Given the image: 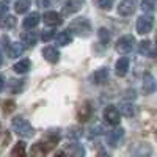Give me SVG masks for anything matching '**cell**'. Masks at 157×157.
Returning <instances> with one entry per match:
<instances>
[{"label":"cell","instance_id":"30bf717a","mask_svg":"<svg viewBox=\"0 0 157 157\" xmlns=\"http://www.w3.org/2000/svg\"><path fill=\"white\" fill-rule=\"evenodd\" d=\"M134 11H135V3L132 0H123L118 5V13L121 16H130V14H134Z\"/></svg>","mask_w":157,"mask_h":157},{"label":"cell","instance_id":"277c9868","mask_svg":"<svg viewBox=\"0 0 157 157\" xmlns=\"http://www.w3.org/2000/svg\"><path fill=\"white\" fill-rule=\"evenodd\" d=\"M152 25H154V17L152 16H148V14L140 16L137 19V32L140 35H146L152 30Z\"/></svg>","mask_w":157,"mask_h":157},{"label":"cell","instance_id":"74e56055","mask_svg":"<svg viewBox=\"0 0 157 157\" xmlns=\"http://www.w3.org/2000/svg\"><path fill=\"white\" fill-rule=\"evenodd\" d=\"M0 64H2V57H0Z\"/></svg>","mask_w":157,"mask_h":157},{"label":"cell","instance_id":"8d00e7d4","mask_svg":"<svg viewBox=\"0 0 157 157\" xmlns=\"http://www.w3.org/2000/svg\"><path fill=\"white\" fill-rule=\"evenodd\" d=\"M0 134H2V126H0Z\"/></svg>","mask_w":157,"mask_h":157},{"label":"cell","instance_id":"836d02e7","mask_svg":"<svg viewBox=\"0 0 157 157\" xmlns=\"http://www.w3.org/2000/svg\"><path fill=\"white\" fill-rule=\"evenodd\" d=\"M47 5H49L47 0H38V6H47Z\"/></svg>","mask_w":157,"mask_h":157},{"label":"cell","instance_id":"f1b7e54d","mask_svg":"<svg viewBox=\"0 0 157 157\" xmlns=\"http://www.w3.org/2000/svg\"><path fill=\"white\" fill-rule=\"evenodd\" d=\"M25 86V80H13L11 82V91L13 93H21Z\"/></svg>","mask_w":157,"mask_h":157},{"label":"cell","instance_id":"d4e9b609","mask_svg":"<svg viewBox=\"0 0 157 157\" xmlns=\"http://www.w3.org/2000/svg\"><path fill=\"white\" fill-rule=\"evenodd\" d=\"M16 25V17L14 16H6V17H3L2 21H0V27H2L3 30H10V29H13Z\"/></svg>","mask_w":157,"mask_h":157},{"label":"cell","instance_id":"d590c367","mask_svg":"<svg viewBox=\"0 0 157 157\" xmlns=\"http://www.w3.org/2000/svg\"><path fill=\"white\" fill-rule=\"evenodd\" d=\"M55 157H66V155H64V152H57Z\"/></svg>","mask_w":157,"mask_h":157},{"label":"cell","instance_id":"f546056e","mask_svg":"<svg viewBox=\"0 0 157 157\" xmlns=\"http://www.w3.org/2000/svg\"><path fill=\"white\" fill-rule=\"evenodd\" d=\"M55 35H57V33H55L54 27H52V29H46V30L41 32V39H43V41H50V39L54 38Z\"/></svg>","mask_w":157,"mask_h":157},{"label":"cell","instance_id":"4fadbf2b","mask_svg":"<svg viewBox=\"0 0 157 157\" xmlns=\"http://www.w3.org/2000/svg\"><path fill=\"white\" fill-rule=\"evenodd\" d=\"M43 57H44V60H47L49 63H57V61L60 60V52H58L55 47H44Z\"/></svg>","mask_w":157,"mask_h":157},{"label":"cell","instance_id":"6da1fadb","mask_svg":"<svg viewBox=\"0 0 157 157\" xmlns=\"http://www.w3.org/2000/svg\"><path fill=\"white\" fill-rule=\"evenodd\" d=\"M11 126H13V130H14L17 135H21V137L30 138V137H33V134H35L32 124L25 120V118H22V116H16L14 120H13Z\"/></svg>","mask_w":157,"mask_h":157},{"label":"cell","instance_id":"ffe728a7","mask_svg":"<svg viewBox=\"0 0 157 157\" xmlns=\"http://www.w3.org/2000/svg\"><path fill=\"white\" fill-rule=\"evenodd\" d=\"M107 78H109V69H107V68L98 69V71L94 72V75H93V80H94V83H98V85L104 83Z\"/></svg>","mask_w":157,"mask_h":157},{"label":"cell","instance_id":"5bb4252c","mask_svg":"<svg viewBox=\"0 0 157 157\" xmlns=\"http://www.w3.org/2000/svg\"><path fill=\"white\" fill-rule=\"evenodd\" d=\"M43 19H44V22L47 25H50V27H55V25L61 24V16L58 14V13H55V11H47Z\"/></svg>","mask_w":157,"mask_h":157},{"label":"cell","instance_id":"7a4b0ae2","mask_svg":"<svg viewBox=\"0 0 157 157\" xmlns=\"http://www.w3.org/2000/svg\"><path fill=\"white\" fill-rule=\"evenodd\" d=\"M90 30H91V24L85 17H78V19L72 21L69 25V32H72L75 35H80V36H86L90 33Z\"/></svg>","mask_w":157,"mask_h":157},{"label":"cell","instance_id":"e0dca14e","mask_svg":"<svg viewBox=\"0 0 157 157\" xmlns=\"http://www.w3.org/2000/svg\"><path fill=\"white\" fill-rule=\"evenodd\" d=\"M39 24V14L38 13H32V14H29L27 17L24 19V29H33V27H36V25Z\"/></svg>","mask_w":157,"mask_h":157},{"label":"cell","instance_id":"7c38bea8","mask_svg":"<svg viewBox=\"0 0 157 157\" xmlns=\"http://www.w3.org/2000/svg\"><path fill=\"white\" fill-rule=\"evenodd\" d=\"M91 105H90V102H83L82 105H80V109L77 110V118H78V121L80 123H85V121H88L90 120V116H91Z\"/></svg>","mask_w":157,"mask_h":157},{"label":"cell","instance_id":"8992f818","mask_svg":"<svg viewBox=\"0 0 157 157\" xmlns=\"http://www.w3.org/2000/svg\"><path fill=\"white\" fill-rule=\"evenodd\" d=\"M155 90H157V80L154 78V75L151 72H145L143 74V93L151 94Z\"/></svg>","mask_w":157,"mask_h":157},{"label":"cell","instance_id":"5b68a950","mask_svg":"<svg viewBox=\"0 0 157 157\" xmlns=\"http://www.w3.org/2000/svg\"><path fill=\"white\" fill-rule=\"evenodd\" d=\"M104 120L112 126H118L120 124V120H121V113L115 105H109L104 110Z\"/></svg>","mask_w":157,"mask_h":157},{"label":"cell","instance_id":"d6a6232c","mask_svg":"<svg viewBox=\"0 0 157 157\" xmlns=\"http://www.w3.org/2000/svg\"><path fill=\"white\" fill-rule=\"evenodd\" d=\"M6 10H8V6H6V3H2L0 2V17H2L5 13H6Z\"/></svg>","mask_w":157,"mask_h":157},{"label":"cell","instance_id":"83f0119b","mask_svg":"<svg viewBox=\"0 0 157 157\" xmlns=\"http://www.w3.org/2000/svg\"><path fill=\"white\" fill-rule=\"evenodd\" d=\"M115 3V0H94V5L101 10H110Z\"/></svg>","mask_w":157,"mask_h":157},{"label":"cell","instance_id":"ba28073f","mask_svg":"<svg viewBox=\"0 0 157 157\" xmlns=\"http://www.w3.org/2000/svg\"><path fill=\"white\" fill-rule=\"evenodd\" d=\"M82 5H83V0H68V2L63 5V14L64 16L74 14V13H77L82 8Z\"/></svg>","mask_w":157,"mask_h":157},{"label":"cell","instance_id":"484cf974","mask_svg":"<svg viewBox=\"0 0 157 157\" xmlns=\"http://www.w3.org/2000/svg\"><path fill=\"white\" fill-rule=\"evenodd\" d=\"M57 41H58L60 46H66V44H69L72 41V36H71L69 32H61V33L57 35Z\"/></svg>","mask_w":157,"mask_h":157},{"label":"cell","instance_id":"1f68e13d","mask_svg":"<svg viewBox=\"0 0 157 157\" xmlns=\"http://www.w3.org/2000/svg\"><path fill=\"white\" fill-rule=\"evenodd\" d=\"M13 109H14V102H5V113H10Z\"/></svg>","mask_w":157,"mask_h":157},{"label":"cell","instance_id":"4dcf8cb0","mask_svg":"<svg viewBox=\"0 0 157 157\" xmlns=\"http://www.w3.org/2000/svg\"><path fill=\"white\" fill-rule=\"evenodd\" d=\"M99 39L104 44H107L110 41V32L107 29H99Z\"/></svg>","mask_w":157,"mask_h":157},{"label":"cell","instance_id":"9c48e42d","mask_svg":"<svg viewBox=\"0 0 157 157\" xmlns=\"http://www.w3.org/2000/svg\"><path fill=\"white\" fill-rule=\"evenodd\" d=\"M66 157H85V149L82 145H78V143H71V145L66 146Z\"/></svg>","mask_w":157,"mask_h":157},{"label":"cell","instance_id":"cb8c5ba5","mask_svg":"<svg viewBox=\"0 0 157 157\" xmlns=\"http://www.w3.org/2000/svg\"><path fill=\"white\" fill-rule=\"evenodd\" d=\"M151 52H152V44H151V41L145 39V41H141V43L138 44V54H141V55H151Z\"/></svg>","mask_w":157,"mask_h":157},{"label":"cell","instance_id":"603a6c76","mask_svg":"<svg viewBox=\"0 0 157 157\" xmlns=\"http://www.w3.org/2000/svg\"><path fill=\"white\" fill-rule=\"evenodd\" d=\"M30 0H17V2L14 3V10L16 13H19V14H22V13H27L30 10Z\"/></svg>","mask_w":157,"mask_h":157},{"label":"cell","instance_id":"d6986e66","mask_svg":"<svg viewBox=\"0 0 157 157\" xmlns=\"http://www.w3.org/2000/svg\"><path fill=\"white\" fill-rule=\"evenodd\" d=\"M38 41V35L33 33V32H27L22 35V46H27V47H32L35 46Z\"/></svg>","mask_w":157,"mask_h":157},{"label":"cell","instance_id":"ac0fdd59","mask_svg":"<svg viewBox=\"0 0 157 157\" xmlns=\"http://www.w3.org/2000/svg\"><path fill=\"white\" fill-rule=\"evenodd\" d=\"M22 52H24V46L21 43H13L8 46V57H11V58L22 55Z\"/></svg>","mask_w":157,"mask_h":157},{"label":"cell","instance_id":"9a60e30c","mask_svg":"<svg viewBox=\"0 0 157 157\" xmlns=\"http://www.w3.org/2000/svg\"><path fill=\"white\" fill-rule=\"evenodd\" d=\"M127 69H129V58L123 57V58H120V60L116 61V64H115V71H116V74L120 75V77L126 75Z\"/></svg>","mask_w":157,"mask_h":157},{"label":"cell","instance_id":"44dd1931","mask_svg":"<svg viewBox=\"0 0 157 157\" xmlns=\"http://www.w3.org/2000/svg\"><path fill=\"white\" fill-rule=\"evenodd\" d=\"M120 113H123L124 116L130 118V116H134L137 113V107L132 105V104H121V107H120Z\"/></svg>","mask_w":157,"mask_h":157},{"label":"cell","instance_id":"8fae6325","mask_svg":"<svg viewBox=\"0 0 157 157\" xmlns=\"http://www.w3.org/2000/svg\"><path fill=\"white\" fill-rule=\"evenodd\" d=\"M50 149L44 145V143L39 141V143H35V145L30 148V157H46Z\"/></svg>","mask_w":157,"mask_h":157},{"label":"cell","instance_id":"4316f807","mask_svg":"<svg viewBox=\"0 0 157 157\" xmlns=\"http://www.w3.org/2000/svg\"><path fill=\"white\" fill-rule=\"evenodd\" d=\"M141 10L146 13H152L157 10V0H143L141 2Z\"/></svg>","mask_w":157,"mask_h":157},{"label":"cell","instance_id":"52a82bcc","mask_svg":"<svg viewBox=\"0 0 157 157\" xmlns=\"http://www.w3.org/2000/svg\"><path fill=\"white\" fill-rule=\"evenodd\" d=\"M123 137H124V130H123L121 127H116L115 130H112V132L107 135V143H109V146L116 148V146L121 143Z\"/></svg>","mask_w":157,"mask_h":157},{"label":"cell","instance_id":"2e32d148","mask_svg":"<svg viewBox=\"0 0 157 157\" xmlns=\"http://www.w3.org/2000/svg\"><path fill=\"white\" fill-rule=\"evenodd\" d=\"M30 60L29 58H24V60H19L14 66H13V71L17 72V74H25L29 69H30Z\"/></svg>","mask_w":157,"mask_h":157},{"label":"cell","instance_id":"e575fe53","mask_svg":"<svg viewBox=\"0 0 157 157\" xmlns=\"http://www.w3.org/2000/svg\"><path fill=\"white\" fill-rule=\"evenodd\" d=\"M3 86H5V78H3V75H0V91L3 90Z\"/></svg>","mask_w":157,"mask_h":157},{"label":"cell","instance_id":"7402d4cb","mask_svg":"<svg viewBox=\"0 0 157 157\" xmlns=\"http://www.w3.org/2000/svg\"><path fill=\"white\" fill-rule=\"evenodd\" d=\"M11 155L13 157H27V152H25V143L24 141L16 143L13 151H11Z\"/></svg>","mask_w":157,"mask_h":157},{"label":"cell","instance_id":"3957f363","mask_svg":"<svg viewBox=\"0 0 157 157\" xmlns=\"http://www.w3.org/2000/svg\"><path fill=\"white\" fill-rule=\"evenodd\" d=\"M134 46H135V39L132 35H124L116 41V50L120 54H129V52H132Z\"/></svg>","mask_w":157,"mask_h":157}]
</instances>
